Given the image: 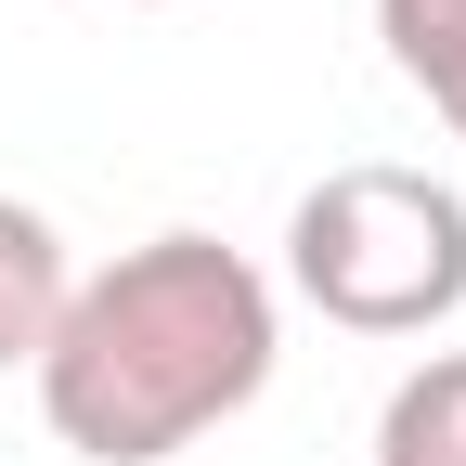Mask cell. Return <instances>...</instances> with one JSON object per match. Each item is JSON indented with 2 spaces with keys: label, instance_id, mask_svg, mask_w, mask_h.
Wrapping results in <instances>:
<instances>
[{
  "label": "cell",
  "instance_id": "obj_1",
  "mask_svg": "<svg viewBox=\"0 0 466 466\" xmlns=\"http://www.w3.org/2000/svg\"><path fill=\"white\" fill-rule=\"evenodd\" d=\"M272 350H285L272 272L247 247H220V233H156V247L66 285L26 376H39V415L66 453L168 466L272 389Z\"/></svg>",
  "mask_w": 466,
  "mask_h": 466
},
{
  "label": "cell",
  "instance_id": "obj_2",
  "mask_svg": "<svg viewBox=\"0 0 466 466\" xmlns=\"http://www.w3.org/2000/svg\"><path fill=\"white\" fill-rule=\"evenodd\" d=\"M285 285L350 337H428L466 311V195L428 168H324L285 220Z\"/></svg>",
  "mask_w": 466,
  "mask_h": 466
},
{
  "label": "cell",
  "instance_id": "obj_3",
  "mask_svg": "<svg viewBox=\"0 0 466 466\" xmlns=\"http://www.w3.org/2000/svg\"><path fill=\"white\" fill-rule=\"evenodd\" d=\"M66 233H52L26 195H0V376L14 363H39V337H52V311H66Z\"/></svg>",
  "mask_w": 466,
  "mask_h": 466
},
{
  "label": "cell",
  "instance_id": "obj_4",
  "mask_svg": "<svg viewBox=\"0 0 466 466\" xmlns=\"http://www.w3.org/2000/svg\"><path fill=\"white\" fill-rule=\"evenodd\" d=\"M376 466H466V350H428L376 401Z\"/></svg>",
  "mask_w": 466,
  "mask_h": 466
},
{
  "label": "cell",
  "instance_id": "obj_5",
  "mask_svg": "<svg viewBox=\"0 0 466 466\" xmlns=\"http://www.w3.org/2000/svg\"><path fill=\"white\" fill-rule=\"evenodd\" d=\"M376 39H389V66L441 104V130L466 143V0H376Z\"/></svg>",
  "mask_w": 466,
  "mask_h": 466
}]
</instances>
